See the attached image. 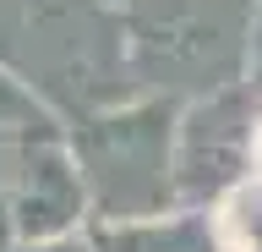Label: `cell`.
<instances>
[{
  "label": "cell",
  "mask_w": 262,
  "mask_h": 252,
  "mask_svg": "<svg viewBox=\"0 0 262 252\" xmlns=\"http://www.w3.org/2000/svg\"><path fill=\"white\" fill-rule=\"evenodd\" d=\"M180 110L169 93L110 104L82 115L66 143L77 153V170L88 181L93 219H153L180 208L175 198V132Z\"/></svg>",
  "instance_id": "obj_1"
},
{
  "label": "cell",
  "mask_w": 262,
  "mask_h": 252,
  "mask_svg": "<svg viewBox=\"0 0 262 252\" xmlns=\"http://www.w3.org/2000/svg\"><path fill=\"white\" fill-rule=\"evenodd\" d=\"M131 55L147 77H208V88L246 83V28L251 0H137L131 6Z\"/></svg>",
  "instance_id": "obj_2"
},
{
  "label": "cell",
  "mask_w": 262,
  "mask_h": 252,
  "mask_svg": "<svg viewBox=\"0 0 262 252\" xmlns=\"http://www.w3.org/2000/svg\"><path fill=\"white\" fill-rule=\"evenodd\" d=\"M251 88L229 83L208 88L202 99H191L180 110L175 132V198L180 208H219L241 181H251Z\"/></svg>",
  "instance_id": "obj_3"
},
{
  "label": "cell",
  "mask_w": 262,
  "mask_h": 252,
  "mask_svg": "<svg viewBox=\"0 0 262 252\" xmlns=\"http://www.w3.org/2000/svg\"><path fill=\"white\" fill-rule=\"evenodd\" d=\"M88 219H93V203H88V181L77 170L66 132H28L16 143V176L6 198L11 241L77 236L88 230Z\"/></svg>",
  "instance_id": "obj_4"
},
{
  "label": "cell",
  "mask_w": 262,
  "mask_h": 252,
  "mask_svg": "<svg viewBox=\"0 0 262 252\" xmlns=\"http://www.w3.org/2000/svg\"><path fill=\"white\" fill-rule=\"evenodd\" d=\"M93 252H229L213 208H169L153 219H88Z\"/></svg>",
  "instance_id": "obj_5"
},
{
  "label": "cell",
  "mask_w": 262,
  "mask_h": 252,
  "mask_svg": "<svg viewBox=\"0 0 262 252\" xmlns=\"http://www.w3.org/2000/svg\"><path fill=\"white\" fill-rule=\"evenodd\" d=\"M213 219H219V236L229 252H262V176L241 181L213 208Z\"/></svg>",
  "instance_id": "obj_6"
},
{
  "label": "cell",
  "mask_w": 262,
  "mask_h": 252,
  "mask_svg": "<svg viewBox=\"0 0 262 252\" xmlns=\"http://www.w3.org/2000/svg\"><path fill=\"white\" fill-rule=\"evenodd\" d=\"M0 132L28 137V132H60V115L33 93L11 66H0Z\"/></svg>",
  "instance_id": "obj_7"
},
{
  "label": "cell",
  "mask_w": 262,
  "mask_h": 252,
  "mask_svg": "<svg viewBox=\"0 0 262 252\" xmlns=\"http://www.w3.org/2000/svg\"><path fill=\"white\" fill-rule=\"evenodd\" d=\"M246 88L262 99V0H251V28H246Z\"/></svg>",
  "instance_id": "obj_8"
},
{
  "label": "cell",
  "mask_w": 262,
  "mask_h": 252,
  "mask_svg": "<svg viewBox=\"0 0 262 252\" xmlns=\"http://www.w3.org/2000/svg\"><path fill=\"white\" fill-rule=\"evenodd\" d=\"M11 252H93V241L88 230H77V236H49V241H16Z\"/></svg>",
  "instance_id": "obj_9"
},
{
  "label": "cell",
  "mask_w": 262,
  "mask_h": 252,
  "mask_svg": "<svg viewBox=\"0 0 262 252\" xmlns=\"http://www.w3.org/2000/svg\"><path fill=\"white\" fill-rule=\"evenodd\" d=\"M16 143H22V137L0 132V214H6V198H11V176H16Z\"/></svg>",
  "instance_id": "obj_10"
},
{
  "label": "cell",
  "mask_w": 262,
  "mask_h": 252,
  "mask_svg": "<svg viewBox=\"0 0 262 252\" xmlns=\"http://www.w3.org/2000/svg\"><path fill=\"white\" fill-rule=\"evenodd\" d=\"M22 22H28V0H0V38H16Z\"/></svg>",
  "instance_id": "obj_11"
},
{
  "label": "cell",
  "mask_w": 262,
  "mask_h": 252,
  "mask_svg": "<svg viewBox=\"0 0 262 252\" xmlns=\"http://www.w3.org/2000/svg\"><path fill=\"white\" fill-rule=\"evenodd\" d=\"M251 165H257V176H262V115H257V132H251Z\"/></svg>",
  "instance_id": "obj_12"
}]
</instances>
